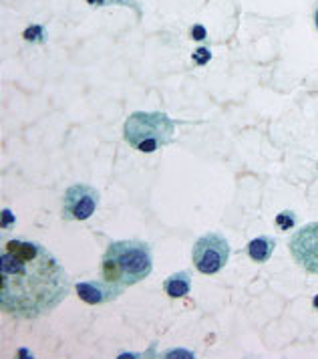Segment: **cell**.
Wrapping results in <instances>:
<instances>
[{"instance_id": "18", "label": "cell", "mask_w": 318, "mask_h": 359, "mask_svg": "<svg viewBox=\"0 0 318 359\" xmlns=\"http://www.w3.org/2000/svg\"><path fill=\"white\" fill-rule=\"evenodd\" d=\"M314 22H317V29H318V11H317V17H314Z\"/></svg>"}, {"instance_id": "10", "label": "cell", "mask_w": 318, "mask_h": 359, "mask_svg": "<svg viewBox=\"0 0 318 359\" xmlns=\"http://www.w3.org/2000/svg\"><path fill=\"white\" fill-rule=\"evenodd\" d=\"M25 41H29V43H36V45H43V43H47V31L41 27V25H31L27 31H25Z\"/></svg>"}, {"instance_id": "15", "label": "cell", "mask_w": 318, "mask_h": 359, "mask_svg": "<svg viewBox=\"0 0 318 359\" xmlns=\"http://www.w3.org/2000/svg\"><path fill=\"white\" fill-rule=\"evenodd\" d=\"M11 222L15 224V216H11V210L4 208V222H2V226H4V229H11V226H8Z\"/></svg>"}, {"instance_id": "7", "label": "cell", "mask_w": 318, "mask_h": 359, "mask_svg": "<svg viewBox=\"0 0 318 359\" xmlns=\"http://www.w3.org/2000/svg\"><path fill=\"white\" fill-rule=\"evenodd\" d=\"M123 293V289L115 287L107 280H87V283H77V294L81 301H85L87 305H103L115 301L119 294Z\"/></svg>"}, {"instance_id": "16", "label": "cell", "mask_w": 318, "mask_h": 359, "mask_svg": "<svg viewBox=\"0 0 318 359\" xmlns=\"http://www.w3.org/2000/svg\"><path fill=\"white\" fill-rule=\"evenodd\" d=\"M91 6H103V4H107V0H87Z\"/></svg>"}, {"instance_id": "13", "label": "cell", "mask_w": 318, "mask_h": 359, "mask_svg": "<svg viewBox=\"0 0 318 359\" xmlns=\"http://www.w3.org/2000/svg\"><path fill=\"white\" fill-rule=\"evenodd\" d=\"M191 36H193L195 41H202V39H206V29H204L202 25H195V27L191 29Z\"/></svg>"}, {"instance_id": "14", "label": "cell", "mask_w": 318, "mask_h": 359, "mask_svg": "<svg viewBox=\"0 0 318 359\" xmlns=\"http://www.w3.org/2000/svg\"><path fill=\"white\" fill-rule=\"evenodd\" d=\"M107 4H121V6H131V8L139 11V8H137V4H135L133 0H107Z\"/></svg>"}, {"instance_id": "17", "label": "cell", "mask_w": 318, "mask_h": 359, "mask_svg": "<svg viewBox=\"0 0 318 359\" xmlns=\"http://www.w3.org/2000/svg\"><path fill=\"white\" fill-rule=\"evenodd\" d=\"M314 307L318 309V297H314Z\"/></svg>"}, {"instance_id": "4", "label": "cell", "mask_w": 318, "mask_h": 359, "mask_svg": "<svg viewBox=\"0 0 318 359\" xmlns=\"http://www.w3.org/2000/svg\"><path fill=\"white\" fill-rule=\"evenodd\" d=\"M193 266L202 275H218L230 259V245L218 232H207L200 236L191 250Z\"/></svg>"}, {"instance_id": "12", "label": "cell", "mask_w": 318, "mask_h": 359, "mask_svg": "<svg viewBox=\"0 0 318 359\" xmlns=\"http://www.w3.org/2000/svg\"><path fill=\"white\" fill-rule=\"evenodd\" d=\"M193 61H195V65H206L207 61L212 59V53L204 47H200V49L193 53V57H191Z\"/></svg>"}, {"instance_id": "8", "label": "cell", "mask_w": 318, "mask_h": 359, "mask_svg": "<svg viewBox=\"0 0 318 359\" xmlns=\"http://www.w3.org/2000/svg\"><path fill=\"white\" fill-rule=\"evenodd\" d=\"M274 248H276V238L274 236H258L254 241H250L248 246H246L248 257L254 262L270 261Z\"/></svg>"}, {"instance_id": "1", "label": "cell", "mask_w": 318, "mask_h": 359, "mask_svg": "<svg viewBox=\"0 0 318 359\" xmlns=\"http://www.w3.org/2000/svg\"><path fill=\"white\" fill-rule=\"evenodd\" d=\"M0 305L16 319H39L59 307L71 291L63 264L45 246L11 238L2 246Z\"/></svg>"}, {"instance_id": "2", "label": "cell", "mask_w": 318, "mask_h": 359, "mask_svg": "<svg viewBox=\"0 0 318 359\" xmlns=\"http://www.w3.org/2000/svg\"><path fill=\"white\" fill-rule=\"evenodd\" d=\"M151 248L144 241H115L107 246L101 261L103 280L123 291L145 280L151 275Z\"/></svg>"}, {"instance_id": "6", "label": "cell", "mask_w": 318, "mask_h": 359, "mask_svg": "<svg viewBox=\"0 0 318 359\" xmlns=\"http://www.w3.org/2000/svg\"><path fill=\"white\" fill-rule=\"evenodd\" d=\"M288 248L298 266L310 275H318V222L304 224L303 229L296 230Z\"/></svg>"}, {"instance_id": "5", "label": "cell", "mask_w": 318, "mask_h": 359, "mask_svg": "<svg viewBox=\"0 0 318 359\" xmlns=\"http://www.w3.org/2000/svg\"><path fill=\"white\" fill-rule=\"evenodd\" d=\"M99 190L89 184H73L63 196V220L83 222L95 214L99 206Z\"/></svg>"}, {"instance_id": "9", "label": "cell", "mask_w": 318, "mask_h": 359, "mask_svg": "<svg viewBox=\"0 0 318 359\" xmlns=\"http://www.w3.org/2000/svg\"><path fill=\"white\" fill-rule=\"evenodd\" d=\"M163 291H165L167 297H172V299L186 297V294L191 291V277L186 273V271L175 273V275H172V277L165 278V283H163Z\"/></svg>"}, {"instance_id": "11", "label": "cell", "mask_w": 318, "mask_h": 359, "mask_svg": "<svg viewBox=\"0 0 318 359\" xmlns=\"http://www.w3.org/2000/svg\"><path fill=\"white\" fill-rule=\"evenodd\" d=\"M296 224V214L290 212V210H284L276 216V226L278 230H290L292 226Z\"/></svg>"}, {"instance_id": "3", "label": "cell", "mask_w": 318, "mask_h": 359, "mask_svg": "<svg viewBox=\"0 0 318 359\" xmlns=\"http://www.w3.org/2000/svg\"><path fill=\"white\" fill-rule=\"evenodd\" d=\"M175 121L161 111H135L123 126V137L137 151L151 154L170 146L174 140Z\"/></svg>"}]
</instances>
